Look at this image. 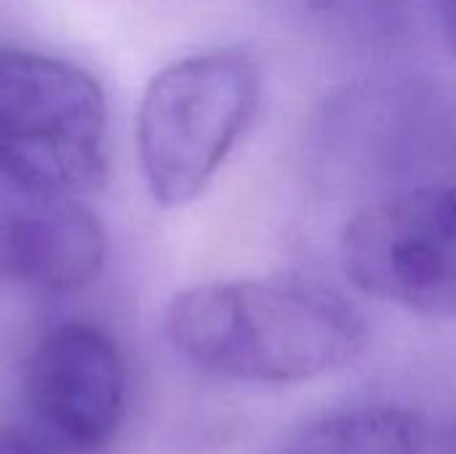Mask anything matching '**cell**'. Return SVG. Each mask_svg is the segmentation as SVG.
<instances>
[{"label": "cell", "mask_w": 456, "mask_h": 454, "mask_svg": "<svg viewBox=\"0 0 456 454\" xmlns=\"http://www.w3.org/2000/svg\"><path fill=\"white\" fill-rule=\"evenodd\" d=\"M171 345L195 367L254 385H297L353 364L363 316L334 289L299 278L214 281L179 292L166 310Z\"/></svg>", "instance_id": "1"}, {"label": "cell", "mask_w": 456, "mask_h": 454, "mask_svg": "<svg viewBox=\"0 0 456 454\" xmlns=\"http://www.w3.org/2000/svg\"><path fill=\"white\" fill-rule=\"evenodd\" d=\"M259 99V64L238 48L192 54L155 72L136 112L150 195L166 209L203 195L254 120Z\"/></svg>", "instance_id": "2"}, {"label": "cell", "mask_w": 456, "mask_h": 454, "mask_svg": "<svg viewBox=\"0 0 456 454\" xmlns=\"http://www.w3.org/2000/svg\"><path fill=\"white\" fill-rule=\"evenodd\" d=\"M0 153L75 195L107 182V99L59 56L0 45Z\"/></svg>", "instance_id": "3"}, {"label": "cell", "mask_w": 456, "mask_h": 454, "mask_svg": "<svg viewBox=\"0 0 456 454\" xmlns=\"http://www.w3.org/2000/svg\"><path fill=\"white\" fill-rule=\"evenodd\" d=\"M339 252L363 294L417 316L456 318V185L411 187L363 206Z\"/></svg>", "instance_id": "4"}, {"label": "cell", "mask_w": 456, "mask_h": 454, "mask_svg": "<svg viewBox=\"0 0 456 454\" xmlns=\"http://www.w3.org/2000/svg\"><path fill=\"white\" fill-rule=\"evenodd\" d=\"M104 227L83 195L61 190L0 153V284L64 294L94 281Z\"/></svg>", "instance_id": "5"}, {"label": "cell", "mask_w": 456, "mask_h": 454, "mask_svg": "<svg viewBox=\"0 0 456 454\" xmlns=\"http://www.w3.org/2000/svg\"><path fill=\"white\" fill-rule=\"evenodd\" d=\"M24 391L35 420L48 433L75 450H99L112 439L123 415L120 351L99 326L59 324L35 345Z\"/></svg>", "instance_id": "6"}, {"label": "cell", "mask_w": 456, "mask_h": 454, "mask_svg": "<svg viewBox=\"0 0 456 454\" xmlns=\"http://www.w3.org/2000/svg\"><path fill=\"white\" fill-rule=\"evenodd\" d=\"M278 454H422V423L395 404L347 407L305 425Z\"/></svg>", "instance_id": "7"}, {"label": "cell", "mask_w": 456, "mask_h": 454, "mask_svg": "<svg viewBox=\"0 0 456 454\" xmlns=\"http://www.w3.org/2000/svg\"><path fill=\"white\" fill-rule=\"evenodd\" d=\"M0 454H43L40 447L21 431L0 425Z\"/></svg>", "instance_id": "8"}, {"label": "cell", "mask_w": 456, "mask_h": 454, "mask_svg": "<svg viewBox=\"0 0 456 454\" xmlns=\"http://www.w3.org/2000/svg\"><path fill=\"white\" fill-rule=\"evenodd\" d=\"M444 13H446V27L452 32V40L456 43V0H444Z\"/></svg>", "instance_id": "9"}]
</instances>
